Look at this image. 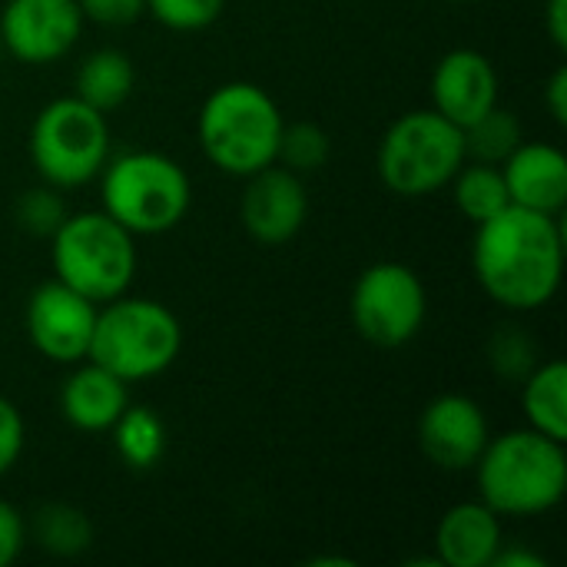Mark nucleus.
Instances as JSON below:
<instances>
[{
	"instance_id": "f257e3e1",
	"label": "nucleus",
	"mask_w": 567,
	"mask_h": 567,
	"mask_svg": "<svg viewBox=\"0 0 567 567\" xmlns=\"http://www.w3.org/2000/svg\"><path fill=\"white\" fill-rule=\"evenodd\" d=\"M472 272L482 292L508 312L545 309L565 279V233L558 216L508 206L478 223Z\"/></svg>"
},
{
	"instance_id": "f03ea898",
	"label": "nucleus",
	"mask_w": 567,
	"mask_h": 567,
	"mask_svg": "<svg viewBox=\"0 0 567 567\" xmlns=\"http://www.w3.org/2000/svg\"><path fill=\"white\" fill-rule=\"evenodd\" d=\"M478 498L505 518H538L561 505L567 492L565 442L535 429L492 435L475 462Z\"/></svg>"
},
{
	"instance_id": "7ed1b4c3",
	"label": "nucleus",
	"mask_w": 567,
	"mask_h": 567,
	"mask_svg": "<svg viewBox=\"0 0 567 567\" xmlns=\"http://www.w3.org/2000/svg\"><path fill=\"white\" fill-rule=\"evenodd\" d=\"M282 110L269 90L249 80L219 83L196 116L203 156L226 176H252L279 159Z\"/></svg>"
},
{
	"instance_id": "20e7f679",
	"label": "nucleus",
	"mask_w": 567,
	"mask_h": 567,
	"mask_svg": "<svg viewBox=\"0 0 567 567\" xmlns=\"http://www.w3.org/2000/svg\"><path fill=\"white\" fill-rule=\"evenodd\" d=\"M100 179L103 213L133 236H163L176 229L193 206V179L166 153L130 150L110 156Z\"/></svg>"
},
{
	"instance_id": "39448f33",
	"label": "nucleus",
	"mask_w": 567,
	"mask_h": 567,
	"mask_svg": "<svg viewBox=\"0 0 567 567\" xmlns=\"http://www.w3.org/2000/svg\"><path fill=\"white\" fill-rule=\"evenodd\" d=\"M183 352V326L169 306L146 296H116L96 309L90 355L96 365L130 382L163 375Z\"/></svg>"
},
{
	"instance_id": "423d86ee",
	"label": "nucleus",
	"mask_w": 567,
	"mask_h": 567,
	"mask_svg": "<svg viewBox=\"0 0 567 567\" xmlns=\"http://www.w3.org/2000/svg\"><path fill=\"white\" fill-rule=\"evenodd\" d=\"M136 236L103 209L70 213L50 236L53 279L103 306L123 296L136 276Z\"/></svg>"
},
{
	"instance_id": "0eeeda50",
	"label": "nucleus",
	"mask_w": 567,
	"mask_h": 567,
	"mask_svg": "<svg viewBox=\"0 0 567 567\" xmlns=\"http://www.w3.org/2000/svg\"><path fill=\"white\" fill-rule=\"evenodd\" d=\"M106 113L93 110L80 96L50 100L30 123L27 153L43 183L56 189H80L93 183L110 159Z\"/></svg>"
},
{
	"instance_id": "6e6552de",
	"label": "nucleus",
	"mask_w": 567,
	"mask_h": 567,
	"mask_svg": "<svg viewBox=\"0 0 567 567\" xmlns=\"http://www.w3.org/2000/svg\"><path fill=\"white\" fill-rule=\"evenodd\" d=\"M465 133L439 110L402 113L379 143V176L395 196H432L452 183L465 163Z\"/></svg>"
},
{
	"instance_id": "1a4fd4ad",
	"label": "nucleus",
	"mask_w": 567,
	"mask_h": 567,
	"mask_svg": "<svg viewBox=\"0 0 567 567\" xmlns=\"http://www.w3.org/2000/svg\"><path fill=\"white\" fill-rule=\"evenodd\" d=\"M349 316L365 342L379 349L409 346L429 316L425 282L405 262H375L355 279Z\"/></svg>"
},
{
	"instance_id": "9d476101",
	"label": "nucleus",
	"mask_w": 567,
	"mask_h": 567,
	"mask_svg": "<svg viewBox=\"0 0 567 567\" xmlns=\"http://www.w3.org/2000/svg\"><path fill=\"white\" fill-rule=\"evenodd\" d=\"M96 302L63 286L60 279L40 282L23 312L30 346L56 365H76L90 355V339L96 326Z\"/></svg>"
},
{
	"instance_id": "9b49d317",
	"label": "nucleus",
	"mask_w": 567,
	"mask_h": 567,
	"mask_svg": "<svg viewBox=\"0 0 567 567\" xmlns=\"http://www.w3.org/2000/svg\"><path fill=\"white\" fill-rule=\"evenodd\" d=\"M83 23L86 17L76 0H7L0 10V43L13 60L47 66L76 47Z\"/></svg>"
},
{
	"instance_id": "f8f14e48",
	"label": "nucleus",
	"mask_w": 567,
	"mask_h": 567,
	"mask_svg": "<svg viewBox=\"0 0 567 567\" xmlns=\"http://www.w3.org/2000/svg\"><path fill=\"white\" fill-rule=\"evenodd\" d=\"M488 439H492V429H488L485 409L462 392H445L422 409L419 445H422V455L435 468L472 472Z\"/></svg>"
},
{
	"instance_id": "ddd939ff",
	"label": "nucleus",
	"mask_w": 567,
	"mask_h": 567,
	"mask_svg": "<svg viewBox=\"0 0 567 567\" xmlns=\"http://www.w3.org/2000/svg\"><path fill=\"white\" fill-rule=\"evenodd\" d=\"M309 216V193L299 173L272 163L246 176L239 199V219L246 233L262 246H282L296 239Z\"/></svg>"
},
{
	"instance_id": "4468645a",
	"label": "nucleus",
	"mask_w": 567,
	"mask_h": 567,
	"mask_svg": "<svg viewBox=\"0 0 567 567\" xmlns=\"http://www.w3.org/2000/svg\"><path fill=\"white\" fill-rule=\"evenodd\" d=\"M432 110H439L455 126H472L492 106H498V70L495 63L472 47L449 50L432 70Z\"/></svg>"
},
{
	"instance_id": "2eb2a0df",
	"label": "nucleus",
	"mask_w": 567,
	"mask_h": 567,
	"mask_svg": "<svg viewBox=\"0 0 567 567\" xmlns=\"http://www.w3.org/2000/svg\"><path fill=\"white\" fill-rule=\"evenodd\" d=\"M512 206L561 216L567 203V156L551 143H518L502 163Z\"/></svg>"
},
{
	"instance_id": "dca6fc26",
	"label": "nucleus",
	"mask_w": 567,
	"mask_h": 567,
	"mask_svg": "<svg viewBox=\"0 0 567 567\" xmlns=\"http://www.w3.org/2000/svg\"><path fill=\"white\" fill-rule=\"evenodd\" d=\"M502 545V515L482 498L452 505L435 525V558L442 567H492Z\"/></svg>"
},
{
	"instance_id": "f3484780",
	"label": "nucleus",
	"mask_w": 567,
	"mask_h": 567,
	"mask_svg": "<svg viewBox=\"0 0 567 567\" xmlns=\"http://www.w3.org/2000/svg\"><path fill=\"white\" fill-rule=\"evenodd\" d=\"M126 405H130L126 382L110 369L96 365L93 359L76 362L60 389V412L76 432H90V435L110 432Z\"/></svg>"
},
{
	"instance_id": "a211bd4d",
	"label": "nucleus",
	"mask_w": 567,
	"mask_h": 567,
	"mask_svg": "<svg viewBox=\"0 0 567 567\" xmlns=\"http://www.w3.org/2000/svg\"><path fill=\"white\" fill-rule=\"evenodd\" d=\"M133 86H136V66L116 47L86 53L73 76V96H80L83 103H90L100 113L120 110L130 100Z\"/></svg>"
},
{
	"instance_id": "6ab92c4d",
	"label": "nucleus",
	"mask_w": 567,
	"mask_h": 567,
	"mask_svg": "<svg viewBox=\"0 0 567 567\" xmlns=\"http://www.w3.org/2000/svg\"><path fill=\"white\" fill-rule=\"evenodd\" d=\"M522 409L528 429L567 442V365L561 359L538 362L522 382Z\"/></svg>"
},
{
	"instance_id": "aec40b11",
	"label": "nucleus",
	"mask_w": 567,
	"mask_h": 567,
	"mask_svg": "<svg viewBox=\"0 0 567 567\" xmlns=\"http://www.w3.org/2000/svg\"><path fill=\"white\" fill-rule=\"evenodd\" d=\"M452 196H455V206L465 219H472L475 226L498 216L502 209L512 206V196H508V186H505V176H502V166L495 163H478V159H465L462 169L452 176Z\"/></svg>"
},
{
	"instance_id": "412c9836",
	"label": "nucleus",
	"mask_w": 567,
	"mask_h": 567,
	"mask_svg": "<svg viewBox=\"0 0 567 567\" xmlns=\"http://www.w3.org/2000/svg\"><path fill=\"white\" fill-rule=\"evenodd\" d=\"M110 435H113L116 455L136 472H150L166 452V425L146 405H126L123 415L113 422Z\"/></svg>"
},
{
	"instance_id": "4be33fe9",
	"label": "nucleus",
	"mask_w": 567,
	"mask_h": 567,
	"mask_svg": "<svg viewBox=\"0 0 567 567\" xmlns=\"http://www.w3.org/2000/svg\"><path fill=\"white\" fill-rule=\"evenodd\" d=\"M27 535H33V542L56 558H76L93 545V525L90 518L66 505V502H50L33 515V525L27 528Z\"/></svg>"
},
{
	"instance_id": "5701e85b",
	"label": "nucleus",
	"mask_w": 567,
	"mask_h": 567,
	"mask_svg": "<svg viewBox=\"0 0 567 567\" xmlns=\"http://www.w3.org/2000/svg\"><path fill=\"white\" fill-rule=\"evenodd\" d=\"M462 133H465V156L478 159V163H495V166H502L522 143L518 116L502 106H492L485 116H478Z\"/></svg>"
},
{
	"instance_id": "b1692460",
	"label": "nucleus",
	"mask_w": 567,
	"mask_h": 567,
	"mask_svg": "<svg viewBox=\"0 0 567 567\" xmlns=\"http://www.w3.org/2000/svg\"><path fill=\"white\" fill-rule=\"evenodd\" d=\"M332 156V140L319 123H286L282 126V140H279V159L286 169L306 176V173H319Z\"/></svg>"
},
{
	"instance_id": "393cba45",
	"label": "nucleus",
	"mask_w": 567,
	"mask_h": 567,
	"mask_svg": "<svg viewBox=\"0 0 567 567\" xmlns=\"http://www.w3.org/2000/svg\"><path fill=\"white\" fill-rule=\"evenodd\" d=\"M488 362L502 382L522 385L532 375V369L538 365L535 339L518 326H502L488 342Z\"/></svg>"
},
{
	"instance_id": "a878e982",
	"label": "nucleus",
	"mask_w": 567,
	"mask_h": 567,
	"mask_svg": "<svg viewBox=\"0 0 567 567\" xmlns=\"http://www.w3.org/2000/svg\"><path fill=\"white\" fill-rule=\"evenodd\" d=\"M66 216H70V209H66L63 189H56L50 183L23 189L17 196V203H13V219L30 236H47L50 239Z\"/></svg>"
},
{
	"instance_id": "bb28decb",
	"label": "nucleus",
	"mask_w": 567,
	"mask_h": 567,
	"mask_svg": "<svg viewBox=\"0 0 567 567\" xmlns=\"http://www.w3.org/2000/svg\"><path fill=\"white\" fill-rule=\"evenodd\" d=\"M226 0H146V13L176 33L206 30L219 20Z\"/></svg>"
},
{
	"instance_id": "cd10ccee",
	"label": "nucleus",
	"mask_w": 567,
	"mask_h": 567,
	"mask_svg": "<svg viewBox=\"0 0 567 567\" xmlns=\"http://www.w3.org/2000/svg\"><path fill=\"white\" fill-rule=\"evenodd\" d=\"M23 442H27V425L20 409L0 395V478L20 462L23 455Z\"/></svg>"
},
{
	"instance_id": "c85d7f7f",
	"label": "nucleus",
	"mask_w": 567,
	"mask_h": 567,
	"mask_svg": "<svg viewBox=\"0 0 567 567\" xmlns=\"http://www.w3.org/2000/svg\"><path fill=\"white\" fill-rule=\"evenodd\" d=\"M83 17L103 27H126L146 13V0H76Z\"/></svg>"
},
{
	"instance_id": "c756f323",
	"label": "nucleus",
	"mask_w": 567,
	"mask_h": 567,
	"mask_svg": "<svg viewBox=\"0 0 567 567\" xmlns=\"http://www.w3.org/2000/svg\"><path fill=\"white\" fill-rule=\"evenodd\" d=\"M27 538H30V535H27L23 515H20L10 502L0 498V567H10L20 558Z\"/></svg>"
},
{
	"instance_id": "7c9ffc66",
	"label": "nucleus",
	"mask_w": 567,
	"mask_h": 567,
	"mask_svg": "<svg viewBox=\"0 0 567 567\" xmlns=\"http://www.w3.org/2000/svg\"><path fill=\"white\" fill-rule=\"evenodd\" d=\"M545 106H548L551 120H555L558 126H565L567 123V66L565 63L551 73V80H548V86H545Z\"/></svg>"
},
{
	"instance_id": "2f4dec72",
	"label": "nucleus",
	"mask_w": 567,
	"mask_h": 567,
	"mask_svg": "<svg viewBox=\"0 0 567 567\" xmlns=\"http://www.w3.org/2000/svg\"><path fill=\"white\" fill-rule=\"evenodd\" d=\"M545 27L551 43L565 53L567 50V0H548L545 7Z\"/></svg>"
},
{
	"instance_id": "473e14b6",
	"label": "nucleus",
	"mask_w": 567,
	"mask_h": 567,
	"mask_svg": "<svg viewBox=\"0 0 567 567\" xmlns=\"http://www.w3.org/2000/svg\"><path fill=\"white\" fill-rule=\"evenodd\" d=\"M548 561L535 551H525V548H515V551H505V545L498 548L492 567H545Z\"/></svg>"
},
{
	"instance_id": "72a5a7b5",
	"label": "nucleus",
	"mask_w": 567,
	"mask_h": 567,
	"mask_svg": "<svg viewBox=\"0 0 567 567\" xmlns=\"http://www.w3.org/2000/svg\"><path fill=\"white\" fill-rule=\"evenodd\" d=\"M0 60H3V43H0Z\"/></svg>"
}]
</instances>
